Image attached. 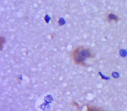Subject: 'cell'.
Returning a JSON list of instances; mask_svg holds the SVG:
<instances>
[{"instance_id":"7a4b0ae2","label":"cell","mask_w":127,"mask_h":111,"mask_svg":"<svg viewBox=\"0 0 127 111\" xmlns=\"http://www.w3.org/2000/svg\"><path fill=\"white\" fill-rule=\"evenodd\" d=\"M106 18L107 21H108V22L111 23H117L119 20V17L112 13H110L107 14Z\"/></svg>"},{"instance_id":"3957f363","label":"cell","mask_w":127,"mask_h":111,"mask_svg":"<svg viewBox=\"0 0 127 111\" xmlns=\"http://www.w3.org/2000/svg\"><path fill=\"white\" fill-rule=\"evenodd\" d=\"M86 111H107L103 108L100 107L93 106V105H86Z\"/></svg>"},{"instance_id":"6da1fadb","label":"cell","mask_w":127,"mask_h":111,"mask_svg":"<svg viewBox=\"0 0 127 111\" xmlns=\"http://www.w3.org/2000/svg\"><path fill=\"white\" fill-rule=\"evenodd\" d=\"M72 56L76 65L86 67L88 66V60L94 59L95 55L89 48L81 46L76 47L73 51Z\"/></svg>"}]
</instances>
